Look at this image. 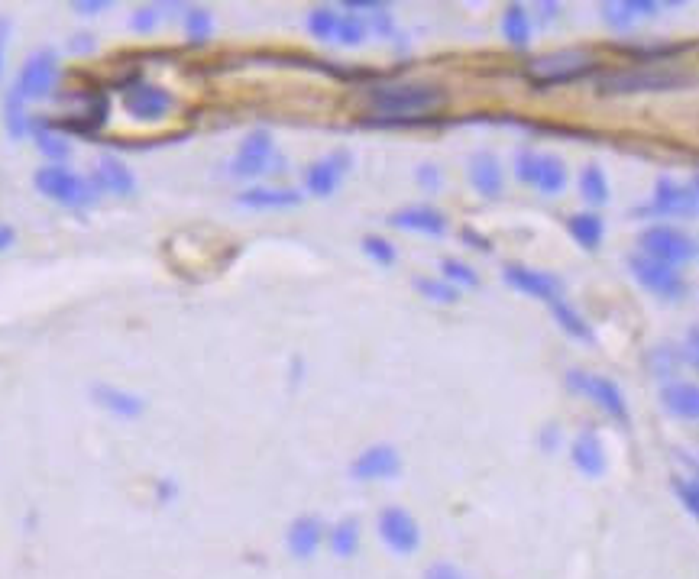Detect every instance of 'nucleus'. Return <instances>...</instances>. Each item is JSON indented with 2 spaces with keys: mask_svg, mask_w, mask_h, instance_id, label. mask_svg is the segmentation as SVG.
<instances>
[{
  "mask_svg": "<svg viewBox=\"0 0 699 579\" xmlns=\"http://www.w3.org/2000/svg\"><path fill=\"white\" fill-rule=\"evenodd\" d=\"M369 104L382 120H411L418 114H434L444 104V91L434 85H418V81H405V85H379L369 88Z\"/></svg>",
  "mask_w": 699,
  "mask_h": 579,
  "instance_id": "nucleus-1",
  "label": "nucleus"
},
{
  "mask_svg": "<svg viewBox=\"0 0 699 579\" xmlns=\"http://www.w3.org/2000/svg\"><path fill=\"white\" fill-rule=\"evenodd\" d=\"M596 65L599 62L593 59V52H586V49L547 52V55H538V59L528 62V85L538 88V91L564 88V85H573V81H580L586 75H593Z\"/></svg>",
  "mask_w": 699,
  "mask_h": 579,
  "instance_id": "nucleus-2",
  "label": "nucleus"
},
{
  "mask_svg": "<svg viewBox=\"0 0 699 579\" xmlns=\"http://www.w3.org/2000/svg\"><path fill=\"white\" fill-rule=\"evenodd\" d=\"M687 72H674V68H657V65H641V68H619V72L599 75L596 88L599 94H661V91H677L690 85Z\"/></svg>",
  "mask_w": 699,
  "mask_h": 579,
  "instance_id": "nucleus-3",
  "label": "nucleus"
},
{
  "mask_svg": "<svg viewBox=\"0 0 699 579\" xmlns=\"http://www.w3.org/2000/svg\"><path fill=\"white\" fill-rule=\"evenodd\" d=\"M33 185L39 188V195H46L56 204H65V208H88L98 198L91 178H81L78 172L65 169V165H43L33 175Z\"/></svg>",
  "mask_w": 699,
  "mask_h": 579,
  "instance_id": "nucleus-4",
  "label": "nucleus"
},
{
  "mask_svg": "<svg viewBox=\"0 0 699 579\" xmlns=\"http://www.w3.org/2000/svg\"><path fill=\"white\" fill-rule=\"evenodd\" d=\"M515 175H518V182L538 188L541 195H547V198L564 195V188L570 182V172H567L564 159L554 156V153H531V149H518Z\"/></svg>",
  "mask_w": 699,
  "mask_h": 579,
  "instance_id": "nucleus-5",
  "label": "nucleus"
},
{
  "mask_svg": "<svg viewBox=\"0 0 699 579\" xmlns=\"http://www.w3.org/2000/svg\"><path fill=\"white\" fill-rule=\"evenodd\" d=\"M120 101H123V110H127L133 120H143V123H159L175 110V94L169 88L153 85V81H143V78L127 81Z\"/></svg>",
  "mask_w": 699,
  "mask_h": 579,
  "instance_id": "nucleus-6",
  "label": "nucleus"
},
{
  "mask_svg": "<svg viewBox=\"0 0 699 579\" xmlns=\"http://www.w3.org/2000/svg\"><path fill=\"white\" fill-rule=\"evenodd\" d=\"M641 246V256H651L657 263L664 266H680V263H693L696 259V240L687 237L683 230L677 227H667V224H654L648 227L638 237Z\"/></svg>",
  "mask_w": 699,
  "mask_h": 579,
  "instance_id": "nucleus-7",
  "label": "nucleus"
},
{
  "mask_svg": "<svg viewBox=\"0 0 699 579\" xmlns=\"http://www.w3.org/2000/svg\"><path fill=\"white\" fill-rule=\"evenodd\" d=\"M628 269H632V275L641 282V288H648L654 298L683 301L690 292L687 282H683V275L674 266L657 263V259H651V256L632 253V256H628Z\"/></svg>",
  "mask_w": 699,
  "mask_h": 579,
  "instance_id": "nucleus-8",
  "label": "nucleus"
},
{
  "mask_svg": "<svg viewBox=\"0 0 699 579\" xmlns=\"http://www.w3.org/2000/svg\"><path fill=\"white\" fill-rule=\"evenodd\" d=\"M567 385L573 392L586 395L589 402H596L609 418L615 421H628V402L625 392L619 389V382H612L609 376H596V372H583V369H570L567 372Z\"/></svg>",
  "mask_w": 699,
  "mask_h": 579,
  "instance_id": "nucleus-9",
  "label": "nucleus"
},
{
  "mask_svg": "<svg viewBox=\"0 0 699 579\" xmlns=\"http://www.w3.org/2000/svg\"><path fill=\"white\" fill-rule=\"evenodd\" d=\"M56 81H59V55L52 49H39L23 62L13 91H17L23 101H43L52 94V88H56Z\"/></svg>",
  "mask_w": 699,
  "mask_h": 579,
  "instance_id": "nucleus-10",
  "label": "nucleus"
},
{
  "mask_svg": "<svg viewBox=\"0 0 699 579\" xmlns=\"http://www.w3.org/2000/svg\"><path fill=\"white\" fill-rule=\"evenodd\" d=\"M696 182H690V185H680V182H674V178H657L654 182V198H651V204H644V208H638V211H632V214H638V217H674V214H680V217H693L696 214Z\"/></svg>",
  "mask_w": 699,
  "mask_h": 579,
  "instance_id": "nucleus-11",
  "label": "nucleus"
},
{
  "mask_svg": "<svg viewBox=\"0 0 699 579\" xmlns=\"http://www.w3.org/2000/svg\"><path fill=\"white\" fill-rule=\"evenodd\" d=\"M379 537H382V544H386L392 554H399V557L415 554V550L421 547L418 521L411 518V512H405V508H399V505L382 508V515H379Z\"/></svg>",
  "mask_w": 699,
  "mask_h": 579,
  "instance_id": "nucleus-12",
  "label": "nucleus"
},
{
  "mask_svg": "<svg viewBox=\"0 0 699 579\" xmlns=\"http://www.w3.org/2000/svg\"><path fill=\"white\" fill-rule=\"evenodd\" d=\"M276 165V143H272L269 130H253L246 133V140L240 143L237 156L230 162V175L237 178H256L269 172Z\"/></svg>",
  "mask_w": 699,
  "mask_h": 579,
  "instance_id": "nucleus-13",
  "label": "nucleus"
},
{
  "mask_svg": "<svg viewBox=\"0 0 699 579\" xmlns=\"http://www.w3.org/2000/svg\"><path fill=\"white\" fill-rule=\"evenodd\" d=\"M502 279H505V285H512L515 292H522L528 298H538V301H547V305L564 295V279H560V275L544 272V269H531V266H522V263L505 266Z\"/></svg>",
  "mask_w": 699,
  "mask_h": 579,
  "instance_id": "nucleus-14",
  "label": "nucleus"
},
{
  "mask_svg": "<svg viewBox=\"0 0 699 579\" xmlns=\"http://www.w3.org/2000/svg\"><path fill=\"white\" fill-rule=\"evenodd\" d=\"M353 169V153L350 149H337V153L324 156L318 162H311L305 169V188L314 198H331L340 188V182L350 175Z\"/></svg>",
  "mask_w": 699,
  "mask_h": 579,
  "instance_id": "nucleus-15",
  "label": "nucleus"
},
{
  "mask_svg": "<svg viewBox=\"0 0 699 579\" xmlns=\"http://www.w3.org/2000/svg\"><path fill=\"white\" fill-rule=\"evenodd\" d=\"M399 473H402V453L392 444L366 447L363 453H356V460L350 463L353 482H382V479H395Z\"/></svg>",
  "mask_w": 699,
  "mask_h": 579,
  "instance_id": "nucleus-16",
  "label": "nucleus"
},
{
  "mask_svg": "<svg viewBox=\"0 0 699 579\" xmlns=\"http://www.w3.org/2000/svg\"><path fill=\"white\" fill-rule=\"evenodd\" d=\"M389 224L395 230L424 233V237H444V233H447V214L431 208V204H411V208L389 214Z\"/></svg>",
  "mask_w": 699,
  "mask_h": 579,
  "instance_id": "nucleus-17",
  "label": "nucleus"
},
{
  "mask_svg": "<svg viewBox=\"0 0 699 579\" xmlns=\"http://www.w3.org/2000/svg\"><path fill=\"white\" fill-rule=\"evenodd\" d=\"M91 185L94 191H104V195L130 198L136 191V175L127 169V162H120L117 156H101L98 165H94Z\"/></svg>",
  "mask_w": 699,
  "mask_h": 579,
  "instance_id": "nucleus-18",
  "label": "nucleus"
},
{
  "mask_svg": "<svg viewBox=\"0 0 699 579\" xmlns=\"http://www.w3.org/2000/svg\"><path fill=\"white\" fill-rule=\"evenodd\" d=\"M570 460L589 479L606 476V447H602V440H599V434L593 431V427H586V431H580L577 437H573Z\"/></svg>",
  "mask_w": 699,
  "mask_h": 579,
  "instance_id": "nucleus-19",
  "label": "nucleus"
},
{
  "mask_svg": "<svg viewBox=\"0 0 699 579\" xmlns=\"http://www.w3.org/2000/svg\"><path fill=\"white\" fill-rule=\"evenodd\" d=\"M305 201L298 188H246L243 195H237L240 208L250 211H289L298 208Z\"/></svg>",
  "mask_w": 699,
  "mask_h": 579,
  "instance_id": "nucleus-20",
  "label": "nucleus"
},
{
  "mask_svg": "<svg viewBox=\"0 0 699 579\" xmlns=\"http://www.w3.org/2000/svg\"><path fill=\"white\" fill-rule=\"evenodd\" d=\"M466 175H470V185L483 198H499L505 191V169L492 153H476L470 159V169H466Z\"/></svg>",
  "mask_w": 699,
  "mask_h": 579,
  "instance_id": "nucleus-21",
  "label": "nucleus"
},
{
  "mask_svg": "<svg viewBox=\"0 0 699 579\" xmlns=\"http://www.w3.org/2000/svg\"><path fill=\"white\" fill-rule=\"evenodd\" d=\"M289 550H292V557L298 560H311L314 554H318V547L324 541V521L318 515H301L292 521V528H289Z\"/></svg>",
  "mask_w": 699,
  "mask_h": 579,
  "instance_id": "nucleus-22",
  "label": "nucleus"
},
{
  "mask_svg": "<svg viewBox=\"0 0 699 579\" xmlns=\"http://www.w3.org/2000/svg\"><path fill=\"white\" fill-rule=\"evenodd\" d=\"M91 398H94V402H98L104 411H111V415H117V418H140L143 411H146V402H143L140 395L114 389V385H104V382L94 385Z\"/></svg>",
  "mask_w": 699,
  "mask_h": 579,
  "instance_id": "nucleus-23",
  "label": "nucleus"
},
{
  "mask_svg": "<svg viewBox=\"0 0 699 579\" xmlns=\"http://www.w3.org/2000/svg\"><path fill=\"white\" fill-rule=\"evenodd\" d=\"M661 405L680 421H696L699 418V389L693 382H667L661 389Z\"/></svg>",
  "mask_w": 699,
  "mask_h": 579,
  "instance_id": "nucleus-24",
  "label": "nucleus"
},
{
  "mask_svg": "<svg viewBox=\"0 0 699 579\" xmlns=\"http://www.w3.org/2000/svg\"><path fill=\"white\" fill-rule=\"evenodd\" d=\"M661 13V7L654 4V0H622V4H606L602 7V20H606L612 30H632L635 20L641 17H657Z\"/></svg>",
  "mask_w": 699,
  "mask_h": 579,
  "instance_id": "nucleus-25",
  "label": "nucleus"
},
{
  "mask_svg": "<svg viewBox=\"0 0 699 579\" xmlns=\"http://www.w3.org/2000/svg\"><path fill=\"white\" fill-rule=\"evenodd\" d=\"M567 230L570 237L577 240L583 250H599L602 246V237H606V220H602L596 211H583V214H570L567 217Z\"/></svg>",
  "mask_w": 699,
  "mask_h": 579,
  "instance_id": "nucleus-26",
  "label": "nucleus"
},
{
  "mask_svg": "<svg viewBox=\"0 0 699 579\" xmlns=\"http://www.w3.org/2000/svg\"><path fill=\"white\" fill-rule=\"evenodd\" d=\"M551 314H554L557 327L564 330L567 337H573V340H583V343H593V340H596L593 327H589V321H586V317H583L577 308H573V305H567L564 298L551 301Z\"/></svg>",
  "mask_w": 699,
  "mask_h": 579,
  "instance_id": "nucleus-27",
  "label": "nucleus"
},
{
  "mask_svg": "<svg viewBox=\"0 0 699 579\" xmlns=\"http://www.w3.org/2000/svg\"><path fill=\"white\" fill-rule=\"evenodd\" d=\"M30 133L36 136L39 153H43L46 159H52V165H59V162H65L68 156H72V146H68V140H65L62 133L52 130L49 123L30 120Z\"/></svg>",
  "mask_w": 699,
  "mask_h": 579,
  "instance_id": "nucleus-28",
  "label": "nucleus"
},
{
  "mask_svg": "<svg viewBox=\"0 0 699 579\" xmlns=\"http://www.w3.org/2000/svg\"><path fill=\"white\" fill-rule=\"evenodd\" d=\"M502 36L509 39L515 49H525L531 43V17L522 4H509L502 13Z\"/></svg>",
  "mask_w": 699,
  "mask_h": 579,
  "instance_id": "nucleus-29",
  "label": "nucleus"
},
{
  "mask_svg": "<svg viewBox=\"0 0 699 579\" xmlns=\"http://www.w3.org/2000/svg\"><path fill=\"white\" fill-rule=\"evenodd\" d=\"M580 195H583V201L593 204V208H602V204H609L612 188H609L606 172H602L599 165H586V169L580 172Z\"/></svg>",
  "mask_w": 699,
  "mask_h": 579,
  "instance_id": "nucleus-30",
  "label": "nucleus"
},
{
  "mask_svg": "<svg viewBox=\"0 0 699 579\" xmlns=\"http://www.w3.org/2000/svg\"><path fill=\"white\" fill-rule=\"evenodd\" d=\"M331 550L340 560H350L356 550H360V521L344 518L340 525L331 531Z\"/></svg>",
  "mask_w": 699,
  "mask_h": 579,
  "instance_id": "nucleus-31",
  "label": "nucleus"
},
{
  "mask_svg": "<svg viewBox=\"0 0 699 579\" xmlns=\"http://www.w3.org/2000/svg\"><path fill=\"white\" fill-rule=\"evenodd\" d=\"M337 23H340V13L334 7H314L308 13V33L314 39H321V43H334V36H337Z\"/></svg>",
  "mask_w": 699,
  "mask_h": 579,
  "instance_id": "nucleus-32",
  "label": "nucleus"
},
{
  "mask_svg": "<svg viewBox=\"0 0 699 579\" xmlns=\"http://www.w3.org/2000/svg\"><path fill=\"white\" fill-rule=\"evenodd\" d=\"M4 123H7V133L13 140H23L30 133V117H26V101L20 98L17 91L10 88L7 101H4Z\"/></svg>",
  "mask_w": 699,
  "mask_h": 579,
  "instance_id": "nucleus-33",
  "label": "nucleus"
},
{
  "mask_svg": "<svg viewBox=\"0 0 699 579\" xmlns=\"http://www.w3.org/2000/svg\"><path fill=\"white\" fill-rule=\"evenodd\" d=\"M211 33H214V17H211V10H204V7L185 10V36H188L191 46H204V43L211 39Z\"/></svg>",
  "mask_w": 699,
  "mask_h": 579,
  "instance_id": "nucleus-34",
  "label": "nucleus"
},
{
  "mask_svg": "<svg viewBox=\"0 0 699 579\" xmlns=\"http://www.w3.org/2000/svg\"><path fill=\"white\" fill-rule=\"evenodd\" d=\"M680 363H683L680 353H674V347H670V343H661V347H654L648 353V369L654 372L657 379H670L680 369Z\"/></svg>",
  "mask_w": 699,
  "mask_h": 579,
  "instance_id": "nucleus-35",
  "label": "nucleus"
},
{
  "mask_svg": "<svg viewBox=\"0 0 699 579\" xmlns=\"http://www.w3.org/2000/svg\"><path fill=\"white\" fill-rule=\"evenodd\" d=\"M415 292L437 301V305H457L460 301V288H454L444 279H415Z\"/></svg>",
  "mask_w": 699,
  "mask_h": 579,
  "instance_id": "nucleus-36",
  "label": "nucleus"
},
{
  "mask_svg": "<svg viewBox=\"0 0 699 579\" xmlns=\"http://www.w3.org/2000/svg\"><path fill=\"white\" fill-rule=\"evenodd\" d=\"M441 272H444V282L450 285H463V288H479V272L473 266H466L463 259H454V256H447L441 259Z\"/></svg>",
  "mask_w": 699,
  "mask_h": 579,
  "instance_id": "nucleus-37",
  "label": "nucleus"
},
{
  "mask_svg": "<svg viewBox=\"0 0 699 579\" xmlns=\"http://www.w3.org/2000/svg\"><path fill=\"white\" fill-rule=\"evenodd\" d=\"M690 46H683V43H677V46H667V43H651V46H625L622 52H628L632 55L635 62H661V59H674V55H680V52H687Z\"/></svg>",
  "mask_w": 699,
  "mask_h": 579,
  "instance_id": "nucleus-38",
  "label": "nucleus"
},
{
  "mask_svg": "<svg viewBox=\"0 0 699 579\" xmlns=\"http://www.w3.org/2000/svg\"><path fill=\"white\" fill-rule=\"evenodd\" d=\"M334 43L340 46H363L366 43V23L363 17H356V13H344L337 23V36Z\"/></svg>",
  "mask_w": 699,
  "mask_h": 579,
  "instance_id": "nucleus-39",
  "label": "nucleus"
},
{
  "mask_svg": "<svg viewBox=\"0 0 699 579\" xmlns=\"http://www.w3.org/2000/svg\"><path fill=\"white\" fill-rule=\"evenodd\" d=\"M360 246H363V253L373 259L376 266H392L395 259H399V250H395V246L386 237H376V233H366Z\"/></svg>",
  "mask_w": 699,
  "mask_h": 579,
  "instance_id": "nucleus-40",
  "label": "nucleus"
},
{
  "mask_svg": "<svg viewBox=\"0 0 699 579\" xmlns=\"http://www.w3.org/2000/svg\"><path fill=\"white\" fill-rule=\"evenodd\" d=\"M674 492H677V499L683 502V508H687L690 515L699 512V486H696V479L674 476Z\"/></svg>",
  "mask_w": 699,
  "mask_h": 579,
  "instance_id": "nucleus-41",
  "label": "nucleus"
},
{
  "mask_svg": "<svg viewBox=\"0 0 699 579\" xmlns=\"http://www.w3.org/2000/svg\"><path fill=\"white\" fill-rule=\"evenodd\" d=\"M159 20H162L159 7H143L130 17V26H133V33H153L159 26Z\"/></svg>",
  "mask_w": 699,
  "mask_h": 579,
  "instance_id": "nucleus-42",
  "label": "nucleus"
},
{
  "mask_svg": "<svg viewBox=\"0 0 699 579\" xmlns=\"http://www.w3.org/2000/svg\"><path fill=\"white\" fill-rule=\"evenodd\" d=\"M415 178H418V185H421V188H428V191H437V188L444 185L441 169H437V165H431V162L418 165V169H415Z\"/></svg>",
  "mask_w": 699,
  "mask_h": 579,
  "instance_id": "nucleus-43",
  "label": "nucleus"
},
{
  "mask_svg": "<svg viewBox=\"0 0 699 579\" xmlns=\"http://www.w3.org/2000/svg\"><path fill=\"white\" fill-rule=\"evenodd\" d=\"M460 240L470 246V250H483V253H492V240L483 237V233H476L473 227H463L460 230Z\"/></svg>",
  "mask_w": 699,
  "mask_h": 579,
  "instance_id": "nucleus-44",
  "label": "nucleus"
},
{
  "mask_svg": "<svg viewBox=\"0 0 699 579\" xmlns=\"http://www.w3.org/2000/svg\"><path fill=\"white\" fill-rule=\"evenodd\" d=\"M424 579H470L460 567H454V563H434V567L424 573Z\"/></svg>",
  "mask_w": 699,
  "mask_h": 579,
  "instance_id": "nucleus-45",
  "label": "nucleus"
},
{
  "mask_svg": "<svg viewBox=\"0 0 699 579\" xmlns=\"http://www.w3.org/2000/svg\"><path fill=\"white\" fill-rule=\"evenodd\" d=\"M560 447V427L557 424H547L541 431V450L544 453H554Z\"/></svg>",
  "mask_w": 699,
  "mask_h": 579,
  "instance_id": "nucleus-46",
  "label": "nucleus"
},
{
  "mask_svg": "<svg viewBox=\"0 0 699 579\" xmlns=\"http://www.w3.org/2000/svg\"><path fill=\"white\" fill-rule=\"evenodd\" d=\"M78 13H85V17H94V13H101V10H107L111 4H107V0H75L72 4Z\"/></svg>",
  "mask_w": 699,
  "mask_h": 579,
  "instance_id": "nucleus-47",
  "label": "nucleus"
},
{
  "mask_svg": "<svg viewBox=\"0 0 699 579\" xmlns=\"http://www.w3.org/2000/svg\"><path fill=\"white\" fill-rule=\"evenodd\" d=\"M13 240H17V230H13V227H7V224H0V253H4V250H10V246H13Z\"/></svg>",
  "mask_w": 699,
  "mask_h": 579,
  "instance_id": "nucleus-48",
  "label": "nucleus"
},
{
  "mask_svg": "<svg viewBox=\"0 0 699 579\" xmlns=\"http://www.w3.org/2000/svg\"><path fill=\"white\" fill-rule=\"evenodd\" d=\"M7 36H10V20L0 17V72H4V49H7Z\"/></svg>",
  "mask_w": 699,
  "mask_h": 579,
  "instance_id": "nucleus-49",
  "label": "nucleus"
},
{
  "mask_svg": "<svg viewBox=\"0 0 699 579\" xmlns=\"http://www.w3.org/2000/svg\"><path fill=\"white\" fill-rule=\"evenodd\" d=\"M94 43H91V36H75V43H72V52H91Z\"/></svg>",
  "mask_w": 699,
  "mask_h": 579,
  "instance_id": "nucleus-50",
  "label": "nucleus"
},
{
  "mask_svg": "<svg viewBox=\"0 0 699 579\" xmlns=\"http://www.w3.org/2000/svg\"><path fill=\"white\" fill-rule=\"evenodd\" d=\"M541 10H544V20H554V13H560V7H557V4H544Z\"/></svg>",
  "mask_w": 699,
  "mask_h": 579,
  "instance_id": "nucleus-51",
  "label": "nucleus"
},
{
  "mask_svg": "<svg viewBox=\"0 0 699 579\" xmlns=\"http://www.w3.org/2000/svg\"><path fill=\"white\" fill-rule=\"evenodd\" d=\"M172 495H175V486H166V482H162V486H159V499H172Z\"/></svg>",
  "mask_w": 699,
  "mask_h": 579,
  "instance_id": "nucleus-52",
  "label": "nucleus"
}]
</instances>
